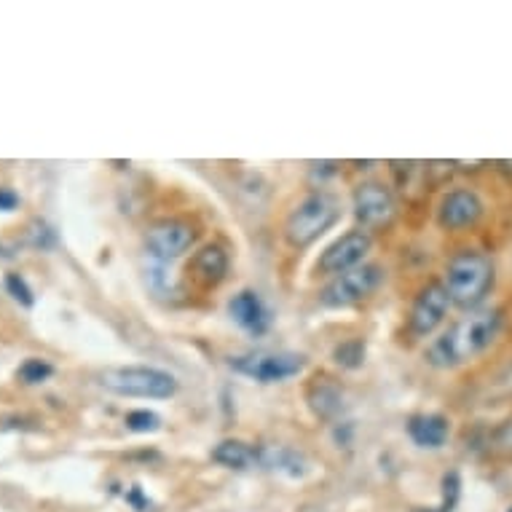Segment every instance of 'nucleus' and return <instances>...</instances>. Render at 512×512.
Segmentation results:
<instances>
[{
	"instance_id": "nucleus-20",
	"label": "nucleus",
	"mask_w": 512,
	"mask_h": 512,
	"mask_svg": "<svg viewBox=\"0 0 512 512\" xmlns=\"http://www.w3.org/2000/svg\"><path fill=\"white\" fill-rule=\"evenodd\" d=\"M126 429L129 432H137V435H148V432H159L161 429V416L153 411H132L126 413Z\"/></svg>"
},
{
	"instance_id": "nucleus-1",
	"label": "nucleus",
	"mask_w": 512,
	"mask_h": 512,
	"mask_svg": "<svg viewBox=\"0 0 512 512\" xmlns=\"http://www.w3.org/2000/svg\"><path fill=\"white\" fill-rule=\"evenodd\" d=\"M502 322V309H496V306L470 311L467 317L456 322L454 328L445 330L443 336L432 341V346L427 349L429 365L456 368V365L475 360L502 333Z\"/></svg>"
},
{
	"instance_id": "nucleus-22",
	"label": "nucleus",
	"mask_w": 512,
	"mask_h": 512,
	"mask_svg": "<svg viewBox=\"0 0 512 512\" xmlns=\"http://www.w3.org/2000/svg\"><path fill=\"white\" fill-rule=\"evenodd\" d=\"M30 236H33L30 242H33L35 247H41V250L54 244V231H51L46 223H35V231H30Z\"/></svg>"
},
{
	"instance_id": "nucleus-6",
	"label": "nucleus",
	"mask_w": 512,
	"mask_h": 512,
	"mask_svg": "<svg viewBox=\"0 0 512 512\" xmlns=\"http://www.w3.org/2000/svg\"><path fill=\"white\" fill-rule=\"evenodd\" d=\"M231 368L242 376L261 381V384H279L287 378L301 376L306 360L293 352H252L231 357Z\"/></svg>"
},
{
	"instance_id": "nucleus-12",
	"label": "nucleus",
	"mask_w": 512,
	"mask_h": 512,
	"mask_svg": "<svg viewBox=\"0 0 512 512\" xmlns=\"http://www.w3.org/2000/svg\"><path fill=\"white\" fill-rule=\"evenodd\" d=\"M228 314L250 336H263L271 325L269 309H266V303L261 301V295L255 293V290H239L228 301Z\"/></svg>"
},
{
	"instance_id": "nucleus-17",
	"label": "nucleus",
	"mask_w": 512,
	"mask_h": 512,
	"mask_svg": "<svg viewBox=\"0 0 512 512\" xmlns=\"http://www.w3.org/2000/svg\"><path fill=\"white\" fill-rule=\"evenodd\" d=\"M261 467L285 472L290 478H301L306 472V459L290 448H261Z\"/></svg>"
},
{
	"instance_id": "nucleus-23",
	"label": "nucleus",
	"mask_w": 512,
	"mask_h": 512,
	"mask_svg": "<svg viewBox=\"0 0 512 512\" xmlns=\"http://www.w3.org/2000/svg\"><path fill=\"white\" fill-rule=\"evenodd\" d=\"M496 448L504 454H512V419L496 432Z\"/></svg>"
},
{
	"instance_id": "nucleus-10",
	"label": "nucleus",
	"mask_w": 512,
	"mask_h": 512,
	"mask_svg": "<svg viewBox=\"0 0 512 512\" xmlns=\"http://www.w3.org/2000/svg\"><path fill=\"white\" fill-rule=\"evenodd\" d=\"M451 309V298L443 282H432L416 295V301L408 314V330L413 338H427L432 336L440 325H443L445 314Z\"/></svg>"
},
{
	"instance_id": "nucleus-16",
	"label": "nucleus",
	"mask_w": 512,
	"mask_h": 512,
	"mask_svg": "<svg viewBox=\"0 0 512 512\" xmlns=\"http://www.w3.org/2000/svg\"><path fill=\"white\" fill-rule=\"evenodd\" d=\"M309 405L319 419H333L336 413H341L344 395L330 378H317L309 387Z\"/></svg>"
},
{
	"instance_id": "nucleus-25",
	"label": "nucleus",
	"mask_w": 512,
	"mask_h": 512,
	"mask_svg": "<svg viewBox=\"0 0 512 512\" xmlns=\"http://www.w3.org/2000/svg\"><path fill=\"white\" fill-rule=\"evenodd\" d=\"M510 512H512V507H510Z\"/></svg>"
},
{
	"instance_id": "nucleus-21",
	"label": "nucleus",
	"mask_w": 512,
	"mask_h": 512,
	"mask_svg": "<svg viewBox=\"0 0 512 512\" xmlns=\"http://www.w3.org/2000/svg\"><path fill=\"white\" fill-rule=\"evenodd\" d=\"M6 290H9V295L14 298V301L27 306V309L35 303L33 287L27 285V279L22 277V274H6Z\"/></svg>"
},
{
	"instance_id": "nucleus-11",
	"label": "nucleus",
	"mask_w": 512,
	"mask_h": 512,
	"mask_svg": "<svg viewBox=\"0 0 512 512\" xmlns=\"http://www.w3.org/2000/svg\"><path fill=\"white\" fill-rule=\"evenodd\" d=\"M483 199L470 188H456L443 196L440 210H437V223L448 231H462V228L475 226L483 218Z\"/></svg>"
},
{
	"instance_id": "nucleus-15",
	"label": "nucleus",
	"mask_w": 512,
	"mask_h": 512,
	"mask_svg": "<svg viewBox=\"0 0 512 512\" xmlns=\"http://www.w3.org/2000/svg\"><path fill=\"white\" fill-rule=\"evenodd\" d=\"M408 435L421 448H440L451 435V421L440 413H416L408 419Z\"/></svg>"
},
{
	"instance_id": "nucleus-8",
	"label": "nucleus",
	"mask_w": 512,
	"mask_h": 512,
	"mask_svg": "<svg viewBox=\"0 0 512 512\" xmlns=\"http://www.w3.org/2000/svg\"><path fill=\"white\" fill-rule=\"evenodd\" d=\"M354 218L362 223V231H373V228L389 226L397 215V202L387 185L378 180H368L354 188L352 196Z\"/></svg>"
},
{
	"instance_id": "nucleus-3",
	"label": "nucleus",
	"mask_w": 512,
	"mask_h": 512,
	"mask_svg": "<svg viewBox=\"0 0 512 512\" xmlns=\"http://www.w3.org/2000/svg\"><path fill=\"white\" fill-rule=\"evenodd\" d=\"M338 218H341V207H338L336 196L325 194V191L303 196L285 223L287 242L293 244L295 250L311 247L319 236L336 226Z\"/></svg>"
},
{
	"instance_id": "nucleus-18",
	"label": "nucleus",
	"mask_w": 512,
	"mask_h": 512,
	"mask_svg": "<svg viewBox=\"0 0 512 512\" xmlns=\"http://www.w3.org/2000/svg\"><path fill=\"white\" fill-rule=\"evenodd\" d=\"M333 360L346 370L360 368L362 362H365V341L362 338H349L344 344H338L333 349Z\"/></svg>"
},
{
	"instance_id": "nucleus-19",
	"label": "nucleus",
	"mask_w": 512,
	"mask_h": 512,
	"mask_svg": "<svg viewBox=\"0 0 512 512\" xmlns=\"http://www.w3.org/2000/svg\"><path fill=\"white\" fill-rule=\"evenodd\" d=\"M54 376V365L46 360H41V357H30V360H25L22 365H19L17 370V378L22 381V384H43L46 378Z\"/></svg>"
},
{
	"instance_id": "nucleus-9",
	"label": "nucleus",
	"mask_w": 512,
	"mask_h": 512,
	"mask_svg": "<svg viewBox=\"0 0 512 512\" xmlns=\"http://www.w3.org/2000/svg\"><path fill=\"white\" fill-rule=\"evenodd\" d=\"M373 247V236L362 228H354V231H346L344 236H338L336 242L328 244L325 252L319 255L317 271L328 274V277H338L344 271H352L357 266L365 263V255Z\"/></svg>"
},
{
	"instance_id": "nucleus-13",
	"label": "nucleus",
	"mask_w": 512,
	"mask_h": 512,
	"mask_svg": "<svg viewBox=\"0 0 512 512\" xmlns=\"http://www.w3.org/2000/svg\"><path fill=\"white\" fill-rule=\"evenodd\" d=\"M228 252L220 247V244H207L202 250L196 252L191 263H188V271L194 274L202 285L212 287V285H220L223 279L228 277Z\"/></svg>"
},
{
	"instance_id": "nucleus-14",
	"label": "nucleus",
	"mask_w": 512,
	"mask_h": 512,
	"mask_svg": "<svg viewBox=\"0 0 512 512\" xmlns=\"http://www.w3.org/2000/svg\"><path fill=\"white\" fill-rule=\"evenodd\" d=\"M212 462L236 472L255 470V467H261V448L244 443V440H220L212 448Z\"/></svg>"
},
{
	"instance_id": "nucleus-7",
	"label": "nucleus",
	"mask_w": 512,
	"mask_h": 512,
	"mask_svg": "<svg viewBox=\"0 0 512 512\" xmlns=\"http://www.w3.org/2000/svg\"><path fill=\"white\" fill-rule=\"evenodd\" d=\"M196 242V228L188 220L164 218L156 220L148 234H145V247L148 255L161 263L177 261L183 252H188Z\"/></svg>"
},
{
	"instance_id": "nucleus-4",
	"label": "nucleus",
	"mask_w": 512,
	"mask_h": 512,
	"mask_svg": "<svg viewBox=\"0 0 512 512\" xmlns=\"http://www.w3.org/2000/svg\"><path fill=\"white\" fill-rule=\"evenodd\" d=\"M100 384L113 395L140 397V400H167L177 392V378L172 373L148 365L108 368L100 376Z\"/></svg>"
},
{
	"instance_id": "nucleus-24",
	"label": "nucleus",
	"mask_w": 512,
	"mask_h": 512,
	"mask_svg": "<svg viewBox=\"0 0 512 512\" xmlns=\"http://www.w3.org/2000/svg\"><path fill=\"white\" fill-rule=\"evenodd\" d=\"M19 207V196L11 188H0V212H11Z\"/></svg>"
},
{
	"instance_id": "nucleus-5",
	"label": "nucleus",
	"mask_w": 512,
	"mask_h": 512,
	"mask_svg": "<svg viewBox=\"0 0 512 512\" xmlns=\"http://www.w3.org/2000/svg\"><path fill=\"white\" fill-rule=\"evenodd\" d=\"M381 282H384V269L378 263H362L357 269L344 271L330 279L319 293V303L325 309H349L376 293Z\"/></svg>"
},
{
	"instance_id": "nucleus-2",
	"label": "nucleus",
	"mask_w": 512,
	"mask_h": 512,
	"mask_svg": "<svg viewBox=\"0 0 512 512\" xmlns=\"http://www.w3.org/2000/svg\"><path fill=\"white\" fill-rule=\"evenodd\" d=\"M494 277V261L486 252L462 250L445 266L443 287L448 290L451 303L475 311L494 290Z\"/></svg>"
}]
</instances>
